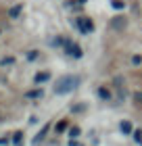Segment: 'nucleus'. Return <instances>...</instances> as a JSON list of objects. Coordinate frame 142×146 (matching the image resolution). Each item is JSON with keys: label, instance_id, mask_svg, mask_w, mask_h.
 I'll return each instance as SVG.
<instances>
[{"label": "nucleus", "instance_id": "obj_10", "mask_svg": "<svg viewBox=\"0 0 142 146\" xmlns=\"http://www.w3.org/2000/svg\"><path fill=\"white\" fill-rule=\"evenodd\" d=\"M134 100H136L140 107H142V92H136V94H134Z\"/></svg>", "mask_w": 142, "mask_h": 146}, {"label": "nucleus", "instance_id": "obj_14", "mask_svg": "<svg viewBox=\"0 0 142 146\" xmlns=\"http://www.w3.org/2000/svg\"><path fill=\"white\" fill-rule=\"evenodd\" d=\"M132 63H134V65H140V63H142V56H140V54H136V56L132 58Z\"/></svg>", "mask_w": 142, "mask_h": 146}, {"label": "nucleus", "instance_id": "obj_13", "mask_svg": "<svg viewBox=\"0 0 142 146\" xmlns=\"http://www.w3.org/2000/svg\"><path fill=\"white\" fill-rule=\"evenodd\" d=\"M134 140H138V142L142 140V131H140V129H136V131H134Z\"/></svg>", "mask_w": 142, "mask_h": 146}, {"label": "nucleus", "instance_id": "obj_2", "mask_svg": "<svg viewBox=\"0 0 142 146\" xmlns=\"http://www.w3.org/2000/svg\"><path fill=\"white\" fill-rule=\"evenodd\" d=\"M63 46H65V52H67L69 56H73V58H82L84 52H82V48H79V46H77L75 42H69V40H67V42H65Z\"/></svg>", "mask_w": 142, "mask_h": 146}, {"label": "nucleus", "instance_id": "obj_8", "mask_svg": "<svg viewBox=\"0 0 142 146\" xmlns=\"http://www.w3.org/2000/svg\"><path fill=\"white\" fill-rule=\"evenodd\" d=\"M67 129V121H59V125H57V131L61 134V131H65Z\"/></svg>", "mask_w": 142, "mask_h": 146}, {"label": "nucleus", "instance_id": "obj_9", "mask_svg": "<svg viewBox=\"0 0 142 146\" xmlns=\"http://www.w3.org/2000/svg\"><path fill=\"white\" fill-rule=\"evenodd\" d=\"M38 96H42V92H40V90H33V92H27V98H38Z\"/></svg>", "mask_w": 142, "mask_h": 146}, {"label": "nucleus", "instance_id": "obj_6", "mask_svg": "<svg viewBox=\"0 0 142 146\" xmlns=\"http://www.w3.org/2000/svg\"><path fill=\"white\" fill-rule=\"evenodd\" d=\"M48 77H50V73H46V71L38 73V75H36V84H42V82H46Z\"/></svg>", "mask_w": 142, "mask_h": 146}, {"label": "nucleus", "instance_id": "obj_5", "mask_svg": "<svg viewBox=\"0 0 142 146\" xmlns=\"http://www.w3.org/2000/svg\"><path fill=\"white\" fill-rule=\"evenodd\" d=\"M132 123L130 121H121V131H123V134H132Z\"/></svg>", "mask_w": 142, "mask_h": 146}, {"label": "nucleus", "instance_id": "obj_3", "mask_svg": "<svg viewBox=\"0 0 142 146\" xmlns=\"http://www.w3.org/2000/svg\"><path fill=\"white\" fill-rule=\"evenodd\" d=\"M77 27H79V31H82V34H90L94 25H92V21H90L88 17H82V19L77 21Z\"/></svg>", "mask_w": 142, "mask_h": 146}, {"label": "nucleus", "instance_id": "obj_4", "mask_svg": "<svg viewBox=\"0 0 142 146\" xmlns=\"http://www.w3.org/2000/svg\"><path fill=\"white\" fill-rule=\"evenodd\" d=\"M113 27H115V29H123V27H125V17H121V15H119V17H115Z\"/></svg>", "mask_w": 142, "mask_h": 146}, {"label": "nucleus", "instance_id": "obj_16", "mask_svg": "<svg viewBox=\"0 0 142 146\" xmlns=\"http://www.w3.org/2000/svg\"><path fill=\"white\" fill-rule=\"evenodd\" d=\"M36 56H38V52H36V50H31L29 54H27V58H29V61H33V58H36Z\"/></svg>", "mask_w": 142, "mask_h": 146}, {"label": "nucleus", "instance_id": "obj_17", "mask_svg": "<svg viewBox=\"0 0 142 146\" xmlns=\"http://www.w3.org/2000/svg\"><path fill=\"white\" fill-rule=\"evenodd\" d=\"M11 63H13V58H11V56H9V58H2V65H11Z\"/></svg>", "mask_w": 142, "mask_h": 146}, {"label": "nucleus", "instance_id": "obj_15", "mask_svg": "<svg viewBox=\"0 0 142 146\" xmlns=\"http://www.w3.org/2000/svg\"><path fill=\"white\" fill-rule=\"evenodd\" d=\"M98 94H100V96H103V98H109V92H107L105 88H103V90H98Z\"/></svg>", "mask_w": 142, "mask_h": 146}, {"label": "nucleus", "instance_id": "obj_12", "mask_svg": "<svg viewBox=\"0 0 142 146\" xmlns=\"http://www.w3.org/2000/svg\"><path fill=\"white\" fill-rule=\"evenodd\" d=\"M113 9H123V2L121 0H113Z\"/></svg>", "mask_w": 142, "mask_h": 146}, {"label": "nucleus", "instance_id": "obj_1", "mask_svg": "<svg viewBox=\"0 0 142 146\" xmlns=\"http://www.w3.org/2000/svg\"><path fill=\"white\" fill-rule=\"evenodd\" d=\"M77 86H79V77L77 75H65V77L57 79L55 92H57V94H67V92H73Z\"/></svg>", "mask_w": 142, "mask_h": 146}, {"label": "nucleus", "instance_id": "obj_18", "mask_svg": "<svg viewBox=\"0 0 142 146\" xmlns=\"http://www.w3.org/2000/svg\"><path fill=\"white\" fill-rule=\"evenodd\" d=\"M69 146H79V144H77V142H71V144H69Z\"/></svg>", "mask_w": 142, "mask_h": 146}, {"label": "nucleus", "instance_id": "obj_7", "mask_svg": "<svg viewBox=\"0 0 142 146\" xmlns=\"http://www.w3.org/2000/svg\"><path fill=\"white\" fill-rule=\"evenodd\" d=\"M19 13H21V6H13V9L9 11V15L15 19V17H19Z\"/></svg>", "mask_w": 142, "mask_h": 146}, {"label": "nucleus", "instance_id": "obj_11", "mask_svg": "<svg viewBox=\"0 0 142 146\" xmlns=\"http://www.w3.org/2000/svg\"><path fill=\"white\" fill-rule=\"evenodd\" d=\"M69 136H71V138H77V136H79V127H71Z\"/></svg>", "mask_w": 142, "mask_h": 146}]
</instances>
